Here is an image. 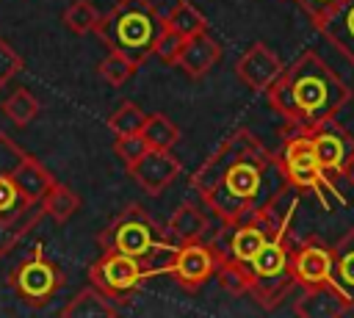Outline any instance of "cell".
Listing matches in <instances>:
<instances>
[{
  "instance_id": "34",
  "label": "cell",
  "mask_w": 354,
  "mask_h": 318,
  "mask_svg": "<svg viewBox=\"0 0 354 318\" xmlns=\"http://www.w3.org/2000/svg\"><path fill=\"white\" fill-rule=\"evenodd\" d=\"M343 177H348L351 183H354V152L348 155V160H346V169H343Z\"/></svg>"
},
{
  "instance_id": "23",
  "label": "cell",
  "mask_w": 354,
  "mask_h": 318,
  "mask_svg": "<svg viewBox=\"0 0 354 318\" xmlns=\"http://www.w3.org/2000/svg\"><path fill=\"white\" fill-rule=\"evenodd\" d=\"M166 25L171 28V30H177L180 36H196V33H202V30H207V19H205V14L194 6V3H188V0H177L174 6H171V11H166Z\"/></svg>"
},
{
  "instance_id": "27",
  "label": "cell",
  "mask_w": 354,
  "mask_h": 318,
  "mask_svg": "<svg viewBox=\"0 0 354 318\" xmlns=\"http://www.w3.org/2000/svg\"><path fill=\"white\" fill-rule=\"evenodd\" d=\"M100 19H102V14H100V8H97L91 0H75V3H69L66 11H64V25H66L72 33H77V36L94 33L97 25H100Z\"/></svg>"
},
{
  "instance_id": "13",
  "label": "cell",
  "mask_w": 354,
  "mask_h": 318,
  "mask_svg": "<svg viewBox=\"0 0 354 318\" xmlns=\"http://www.w3.org/2000/svg\"><path fill=\"white\" fill-rule=\"evenodd\" d=\"M285 64L279 61V55L266 47L263 41H254L238 61H235V75L243 86H249L252 91H268L277 77L282 75Z\"/></svg>"
},
{
  "instance_id": "9",
  "label": "cell",
  "mask_w": 354,
  "mask_h": 318,
  "mask_svg": "<svg viewBox=\"0 0 354 318\" xmlns=\"http://www.w3.org/2000/svg\"><path fill=\"white\" fill-rule=\"evenodd\" d=\"M216 265H218V252L213 249V243L205 241L177 243L174 257L169 263V277L183 288L196 290L216 274Z\"/></svg>"
},
{
  "instance_id": "7",
  "label": "cell",
  "mask_w": 354,
  "mask_h": 318,
  "mask_svg": "<svg viewBox=\"0 0 354 318\" xmlns=\"http://www.w3.org/2000/svg\"><path fill=\"white\" fill-rule=\"evenodd\" d=\"M64 282H66V277H64L61 265L53 263V260L44 254L41 243H39V246L11 271V277H8L11 290H14L28 307H44V304L64 288Z\"/></svg>"
},
{
  "instance_id": "8",
  "label": "cell",
  "mask_w": 354,
  "mask_h": 318,
  "mask_svg": "<svg viewBox=\"0 0 354 318\" xmlns=\"http://www.w3.org/2000/svg\"><path fill=\"white\" fill-rule=\"evenodd\" d=\"M88 279L116 304H124L141 288V282L149 279V274L138 257H130L122 252H102L88 265Z\"/></svg>"
},
{
  "instance_id": "11",
  "label": "cell",
  "mask_w": 354,
  "mask_h": 318,
  "mask_svg": "<svg viewBox=\"0 0 354 318\" xmlns=\"http://www.w3.org/2000/svg\"><path fill=\"white\" fill-rule=\"evenodd\" d=\"M310 135H313L315 158H318L324 174H326L329 180L343 177L346 160H348V155L354 152V138H351L335 119H326V122L310 127Z\"/></svg>"
},
{
  "instance_id": "5",
  "label": "cell",
  "mask_w": 354,
  "mask_h": 318,
  "mask_svg": "<svg viewBox=\"0 0 354 318\" xmlns=\"http://www.w3.org/2000/svg\"><path fill=\"white\" fill-rule=\"evenodd\" d=\"M279 158V166L285 171V180L296 188V191H310L326 210L332 207L329 205V194L346 205V196L337 191L335 180H329L315 158V147H313V135L310 130H301V127H290V135L282 141V152L277 155Z\"/></svg>"
},
{
  "instance_id": "17",
  "label": "cell",
  "mask_w": 354,
  "mask_h": 318,
  "mask_svg": "<svg viewBox=\"0 0 354 318\" xmlns=\"http://www.w3.org/2000/svg\"><path fill=\"white\" fill-rule=\"evenodd\" d=\"M221 58V44L207 33H196V36H188L183 50H180V58H177V66L191 77V80H199L210 72V66Z\"/></svg>"
},
{
  "instance_id": "15",
  "label": "cell",
  "mask_w": 354,
  "mask_h": 318,
  "mask_svg": "<svg viewBox=\"0 0 354 318\" xmlns=\"http://www.w3.org/2000/svg\"><path fill=\"white\" fill-rule=\"evenodd\" d=\"M293 312L301 318H337V315H348L354 312L346 293L329 282V285H318V288H304V293L296 299Z\"/></svg>"
},
{
  "instance_id": "33",
  "label": "cell",
  "mask_w": 354,
  "mask_h": 318,
  "mask_svg": "<svg viewBox=\"0 0 354 318\" xmlns=\"http://www.w3.org/2000/svg\"><path fill=\"white\" fill-rule=\"evenodd\" d=\"M340 0H299V6H301V11L310 17V22L315 25L318 19H324L335 6H337Z\"/></svg>"
},
{
  "instance_id": "10",
  "label": "cell",
  "mask_w": 354,
  "mask_h": 318,
  "mask_svg": "<svg viewBox=\"0 0 354 318\" xmlns=\"http://www.w3.org/2000/svg\"><path fill=\"white\" fill-rule=\"evenodd\" d=\"M332 271H335V254L318 238H307L296 249H290V274L299 288L329 285L335 282Z\"/></svg>"
},
{
  "instance_id": "4",
  "label": "cell",
  "mask_w": 354,
  "mask_h": 318,
  "mask_svg": "<svg viewBox=\"0 0 354 318\" xmlns=\"http://www.w3.org/2000/svg\"><path fill=\"white\" fill-rule=\"evenodd\" d=\"M22 155L25 149L0 130V257H6L44 216V207L30 202L14 177V166Z\"/></svg>"
},
{
  "instance_id": "19",
  "label": "cell",
  "mask_w": 354,
  "mask_h": 318,
  "mask_svg": "<svg viewBox=\"0 0 354 318\" xmlns=\"http://www.w3.org/2000/svg\"><path fill=\"white\" fill-rule=\"evenodd\" d=\"M116 312H119L116 301L111 296H105L100 288H94V285H88L80 293H75L66 301V307L61 310L64 318H113Z\"/></svg>"
},
{
  "instance_id": "22",
  "label": "cell",
  "mask_w": 354,
  "mask_h": 318,
  "mask_svg": "<svg viewBox=\"0 0 354 318\" xmlns=\"http://www.w3.org/2000/svg\"><path fill=\"white\" fill-rule=\"evenodd\" d=\"M41 207H44V216H50L55 224H66L80 210V196L69 185H64V183L55 180L53 188L44 194Z\"/></svg>"
},
{
  "instance_id": "31",
  "label": "cell",
  "mask_w": 354,
  "mask_h": 318,
  "mask_svg": "<svg viewBox=\"0 0 354 318\" xmlns=\"http://www.w3.org/2000/svg\"><path fill=\"white\" fill-rule=\"evenodd\" d=\"M183 44H185V36H180L177 30H171V28L166 25V28L160 30L158 41H155V53H152V55H155L160 64H177Z\"/></svg>"
},
{
  "instance_id": "12",
  "label": "cell",
  "mask_w": 354,
  "mask_h": 318,
  "mask_svg": "<svg viewBox=\"0 0 354 318\" xmlns=\"http://www.w3.org/2000/svg\"><path fill=\"white\" fill-rule=\"evenodd\" d=\"M227 232H221L218 241H213V249L218 252V257H230L238 263H252L254 254L274 238L257 218H243L235 224H224Z\"/></svg>"
},
{
  "instance_id": "24",
  "label": "cell",
  "mask_w": 354,
  "mask_h": 318,
  "mask_svg": "<svg viewBox=\"0 0 354 318\" xmlns=\"http://www.w3.org/2000/svg\"><path fill=\"white\" fill-rule=\"evenodd\" d=\"M141 135L152 149H174L180 141V127L166 116V113H147V122L141 127Z\"/></svg>"
},
{
  "instance_id": "30",
  "label": "cell",
  "mask_w": 354,
  "mask_h": 318,
  "mask_svg": "<svg viewBox=\"0 0 354 318\" xmlns=\"http://www.w3.org/2000/svg\"><path fill=\"white\" fill-rule=\"evenodd\" d=\"M152 147L147 144V138L141 133H127V135H116L113 141V152L122 158L124 166H133L138 158H144Z\"/></svg>"
},
{
  "instance_id": "21",
  "label": "cell",
  "mask_w": 354,
  "mask_h": 318,
  "mask_svg": "<svg viewBox=\"0 0 354 318\" xmlns=\"http://www.w3.org/2000/svg\"><path fill=\"white\" fill-rule=\"evenodd\" d=\"M335 254V271H332V279L335 285L346 293L351 310H354V227L335 243L332 249Z\"/></svg>"
},
{
  "instance_id": "18",
  "label": "cell",
  "mask_w": 354,
  "mask_h": 318,
  "mask_svg": "<svg viewBox=\"0 0 354 318\" xmlns=\"http://www.w3.org/2000/svg\"><path fill=\"white\" fill-rule=\"evenodd\" d=\"M205 232H207V216L205 210H199V205H191V202L180 205L166 224V238L174 243L205 241Z\"/></svg>"
},
{
  "instance_id": "20",
  "label": "cell",
  "mask_w": 354,
  "mask_h": 318,
  "mask_svg": "<svg viewBox=\"0 0 354 318\" xmlns=\"http://www.w3.org/2000/svg\"><path fill=\"white\" fill-rule=\"evenodd\" d=\"M14 177H17V183H19V188H22V194L30 199V202H39L41 205V199H44V194L53 188V183H55V177L47 171V166L41 163V160H36L33 155H22L19 158V163L14 166Z\"/></svg>"
},
{
  "instance_id": "25",
  "label": "cell",
  "mask_w": 354,
  "mask_h": 318,
  "mask_svg": "<svg viewBox=\"0 0 354 318\" xmlns=\"http://www.w3.org/2000/svg\"><path fill=\"white\" fill-rule=\"evenodd\" d=\"M216 282L221 290L232 293V296H241V293H249L252 288V271L246 263H238V260H230V257H218V265H216Z\"/></svg>"
},
{
  "instance_id": "3",
  "label": "cell",
  "mask_w": 354,
  "mask_h": 318,
  "mask_svg": "<svg viewBox=\"0 0 354 318\" xmlns=\"http://www.w3.org/2000/svg\"><path fill=\"white\" fill-rule=\"evenodd\" d=\"M163 28L166 19L149 0H116L113 8L102 14L94 33L108 50H116L141 66L155 53V41Z\"/></svg>"
},
{
  "instance_id": "1",
  "label": "cell",
  "mask_w": 354,
  "mask_h": 318,
  "mask_svg": "<svg viewBox=\"0 0 354 318\" xmlns=\"http://www.w3.org/2000/svg\"><path fill=\"white\" fill-rule=\"evenodd\" d=\"M285 185L288 180L279 158L246 127L230 133L191 174V188L221 218V224L252 218Z\"/></svg>"
},
{
  "instance_id": "2",
  "label": "cell",
  "mask_w": 354,
  "mask_h": 318,
  "mask_svg": "<svg viewBox=\"0 0 354 318\" xmlns=\"http://www.w3.org/2000/svg\"><path fill=\"white\" fill-rule=\"evenodd\" d=\"M268 105L290 124L310 130L326 119H335L351 100V88L343 77L313 50L301 53L277 83L266 91Z\"/></svg>"
},
{
  "instance_id": "28",
  "label": "cell",
  "mask_w": 354,
  "mask_h": 318,
  "mask_svg": "<svg viewBox=\"0 0 354 318\" xmlns=\"http://www.w3.org/2000/svg\"><path fill=\"white\" fill-rule=\"evenodd\" d=\"M136 69H138V64L136 61H130L127 55H122V53H116V50H111L102 61H100V66H97V75L108 83V86H113V88H119V86H124L133 75H136Z\"/></svg>"
},
{
  "instance_id": "29",
  "label": "cell",
  "mask_w": 354,
  "mask_h": 318,
  "mask_svg": "<svg viewBox=\"0 0 354 318\" xmlns=\"http://www.w3.org/2000/svg\"><path fill=\"white\" fill-rule=\"evenodd\" d=\"M147 122V113L136 102H122L111 116H108V130L113 135H127V133H141Z\"/></svg>"
},
{
  "instance_id": "16",
  "label": "cell",
  "mask_w": 354,
  "mask_h": 318,
  "mask_svg": "<svg viewBox=\"0 0 354 318\" xmlns=\"http://www.w3.org/2000/svg\"><path fill=\"white\" fill-rule=\"evenodd\" d=\"M315 28L354 66V0H340L324 19L315 22Z\"/></svg>"
},
{
  "instance_id": "14",
  "label": "cell",
  "mask_w": 354,
  "mask_h": 318,
  "mask_svg": "<svg viewBox=\"0 0 354 318\" xmlns=\"http://www.w3.org/2000/svg\"><path fill=\"white\" fill-rule=\"evenodd\" d=\"M180 169H183V163L171 155V149H149L144 158H138L133 166H127V174L149 196H158V194H163V188H169L177 180Z\"/></svg>"
},
{
  "instance_id": "32",
  "label": "cell",
  "mask_w": 354,
  "mask_h": 318,
  "mask_svg": "<svg viewBox=\"0 0 354 318\" xmlns=\"http://www.w3.org/2000/svg\"><path fill=\"white\" fill-rule=\"evenodd\" d=\"M22 66H25L22 55H19L6 39H0V88H3L11 77H17V75L22 72Z\"/></svg>"
},
{
  "instance_id": "26",
  "label": "cell",
  "mask_w": 354,
  "mask_h": 318,
  "mask_svg": "<svg viewBox=\"0 0 354 318\" xmlns=\"http://www.w3.org/2000/svg\"><path fill=\"white\" fill-rule=\"evenodd\" d=\"M3 116L11 119L17 127H28L39 116V100L28 88H14L11 97L3 100Z\"/></svg>"
},
{
  "instance_id": "6",
  "label": "cell",
  "mask_w": 354,
  "mask_h": 318,
  "mask_svg": "<svg viewBox=\"0 0 354 318\" xmlns=\"http://www.w3.org/2000/svg\"><path fill=\"white\" fill-rule=\"evenodd\" d=\"M102 252H122L130 257H152L155 252L171 246L174 241L166 238V232L158 230V224L147 216L144 207L127 205L100 235H97Z\"/></svg>"
}]
</instances>
